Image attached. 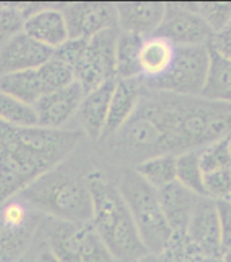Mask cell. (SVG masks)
Listing matches in <instances>:
<instances>
[{"label": "cell", "instance_id": "19", "mask_svg": "<svg viewBox=\"0 0 231 262\" xmlns=\"http://www.w3.org/2000/svg\"><path fill=\"white\" fill-rule=\"evenodd\" d=\"M176 49V45L159 35L145 38L140 51L141 80L150 82L163 76L172 67Z\"/></svg>", "mask_w": 231, "mask_h": 262}, {"label": "cell", "instance_id": "30", "mask_svg": "<svg viewBox=\"0 0 231 262\" xmlns=\"http://www.w3.org/2000/svg\"><path fill=\"white\" fill-rule=\"evenodd\" d=\"M26 14L20 10V6L0 4V45L3 47L16 34L24 30Z\"/></svg>", "mask_w": 231, "mask_h": 262}, {"label": "cell", "instance_id": "29", "mask_svg": "<svg viewBox=\"0 0 231 262\" xmlns=\"http://www.w3.org/2000/svg\"><path fill=\"white\" fill-rule=\"evenodd\" d=\"M188 6L203 18L214 34L231 24V3H188Z\"/></svg>", "mask_w": 231, "mask_h": 262}, {"label": "cell", "instance_id": "35", "mask_svg": "<svg viewBox=\"0 0 231 262\" xmlns=\"http://www.w3.org/2000/svg\"><path fill=\"white\" fill-rule=\"evenodd\" d=\"M132 262H163L162 257L159 254H154V253H147L145 255L140 257V258L135 259Z\"/></svg>", "mask_w": 231, "mask_h": 262}, {"label": "cell", "instance_id": "28", "mask_svg": "<svg viewBox=\"0 0 231 262\" xmlns=\"http://www.w3.org/2000/svg\"><path fill=\"white\" fill-rule=\"evenodd\" d=\"M38 72L44 87L47 90V94L52 91L61 90L64 87H68L70 84L76 82L72 68L60 59H57L55 55L44 66L39 67Z\"/></svg>", "mask_w": 231, "mask_h": 262}, {"label": "cell", "instance_id": "6", "mask_svg": "<svg viewBox=\"0 0 231 262\" xmlns=\"http://www.w3.org/2000/svg\"><path fill=\"white\" fill-rule=\"evenodd\" d=\"M117 186L147 250L154 254H162L174 232L165 217L158 190L137 174L135 168L120 172Z\"/></svg>", "mask_w": 231, "mask_h": 262}, {"label": "cell", "instance_id": "17", "mask_svg": "<svg viewBox=\"0 0 231 262\" xmlns=\"http://www.w3.org/2000/svg\"><path fill=\"white\" fill-rule=\"evenodd\" d=\"M24 32L53 51L70 39L66 16L61 10L45 7L25 20Z\"/></svg>", "mask_w": 231, "mask_h": 262}, {"label": "cell", "instance_id": "3", "mask_svg": "<svg viewBox=\"0 0 231 262\" xmlns=\"http://www.w3.org/2000/svg\"><path fill=\"white\" fill-rule=\"evenodd\" d=\"M87 184L93 200L91 224L114 258L132 262L150 253L117 184L99 171L90 172Z\"/></svg>", "mask_w": 231, "mask_h": 262}, {"label": "cell", "instance_id": "27", "mask_svg": "<svg viewBox=\"0 0 231 262\" xmlns=\"http://www.w3.org/2000/svg\"><path fill=\"white\" fill-rule=\"evenodd\" d=\"M197 154L203 176L231 168V136L197 149Z\"/></svg>", "mask_w": 231, "mask_h": 262}, {"label": "cell", "instance_id": "24", "mask_svg": "<svg viewBox=\"0 0 231 262\" xmlns=\"http://www.w3.org/2000/svg\"><path fill=\"white\" fill-rule=\"evenodd\" d=\"M177 157L159 155L136 164L137 174H140L154 189L161 190L177 181Z\"/></svg>", "mask_w": 231, "mask_h": 262}, {"label": "cell", "instance_id": "18", "mask_svg": "<svg viewBox=\"0 0 231 262\" xmlns=\"http://www.w3.org/2000/svg\"><path fill=\"white\" fill-rule=\"evenodd\" d=\"M165 217L173 232H186L193 211L201 196L185 188L178 181L158 190Z\"/></svg>", "mask_w": 231, "mask_h": 262}, {"label": "cell", "instance_id": "8", "mask_svg": "<svg viewBox=\"0 0 231 262\" xmlns=\"http://www.w3.org/2000/svg\"><path fill=\"white\" fill-rule=\"evenodd\" d=\"M49 250L61 262H118L108 250L91 222L56 220L48 232Z\"/></svg>", "mask_w": 231, "mask_h": 262}, {"label": "cell", "instance_id": "5", "mask_svg": "<svg viewBox=\"0 0 231 262\" xmlns=\"http://www.w3.org/2000/svg\"><path fill=\"white\" fill-rule=\"evenodd\" d=\"M120 29H108L89 39H68L56 49L55 56L72 68L75 80L85 94L98 89L103 83L117 79L116 51Z\"/></svg>", "mask_w": 231, "mask_h": 262}, {"label": "cell", "instance_id": "32", "mask_svg": "<svg viewBox=\"0 0 231 262\" xmlns=\"http://www.w3.org/2000/svg\"><path fill=\"white\" fill-rule=\"evenodd\" d=\"M220 223V238L223 251L231 250V201L220 200L216 201Z\"/></svg>", "mask_w": 231, "mask_h": 262}, {"label": "cell", "instance_id": "16", "mask_svg": "<svg viewBox=\"0 0 231 262\" xmlns=\"http://www.w3.org/2000/svg\"><path fill=\"white\" fill-rule=\"evenodd\" d=\"M143 90L144 84L140 78L117 79L110 101L109 117L102 137L113 136L130 121L136 113Z\"/></svg>", "mask_w": 231, "mask_h": 262}, {"label": "cell", "instance_id": "31", "mask_svg": "<svg viewBox=\"0 0 231 262\" xmlns=\"http://www.w3.org/2000/svg\"><path fill=\"white\" fill-rule=\"evenodd\" d=\"M203 177L207 197L215 201L231 199V168L205 174Z\"/></svg>", "mask_w": 231, "mask_h": 262}, {"label": "cell", "instance_id": "25", "mask_svg": "<svg viewBox=\"0 0 231 262\" xmlns=\"http://www.w3.org/2000/svg\"><path fill=\"white\" fill-rule=\"evenodd\" d=\"M0 121L15 126H37L38 117L34 106L16 99L0 90Z\"/></svg>", "mask_w": 231, "mask_h": 262}, {"label": "cell", "instance_id": "37", "mask_svg": "<svg viewBox=\"0 0 231 262\" xmlns=\"http://www.w3.org/2000/svg\"><path fill=\"white\" fill-rule=\"evenodd\" d=\"M230 201H231V199H230Z\"/></svg>", "mask_w": 231, "mask_h": 262}, {"label": "cell", "instance_id": "1", "mask_svg": "<svg viewBox=\"0 0 231 262\" xmlns=\"http://www.w3.org/2000/svg\"><path fill=\"white\" fill-rule=\"evenodd\" d=\"M137 113L154 122L163 155L197 151L231 136V105L144 87Z\"/></svg>", "mask_w": 231, "mask_h": 262}, {"label": "cell", "instance_id": "20", "mask_svg": "<svg viewBox=\"0 0 231 262\" xmlns=\"http://www.w3.org/2000/svg\"><path fill=\"white\" fill-rule=\"evenodd\" d=\"M0 90L32 106L47 94L38 68L2 75Z\"/></svg>", "mask_w": 231, "mask_h": 262}, {"label": "cell", "instance_id": "22", "mask_svg": "<svg viewBox=\"0 0 231 262\" xmlns=\"http://www.w3.org/2000/svg\"><path fill=\"white\" fill-rule=\"evenodd\" d=\"M143 41L136 34L120 32L116 51V75L117 79L140 78V51Z\"/></svg>", "mask_w": 231, "mask_h": 262}, {"label": "cell", "instance_id": "13", "mask_svg": "<svg viewBox=\"0 0 231 262\" xmlns=\"http://www.w3.org/2000/svg\"><path fill=\"white\" fill-rule=\"evenodd\" d=\"M85 90L78 82H74L61 90L48 93L34 105L38 117V126L61 129V126L74 114L85 98Z\"/></svg>", "mask_w": 231, "mask_h": 262}, {"label": "cell", "instance_id": "14", "mask_svg": "<svg viewBox=\"0 0 231 262\" xmlns=\"http://www.w3.org/2000/svg\"><path fill=\"white\" fill-rule=\"evenodd\" d=\"M167 3L162 2H125L116 3L120 32L136 34L141 38L155 35L165 18Z\"/></svg>", "mask_w": 231, "mask_h": 262}, {"label": "cell", "instance_id": "33", "mask_svg": "<svg viewBox=\"0 0 231 262\" xmlns=\"http://www.w3.org/2000/svg\"><path fill=\"white\" fill-rule=\"evenodd\" d=\"M209 48L211 51L231 61V24L222 32L212 35Z\"/></svg>", "mask_w": 231, "mask_h": 262}, {"label": "cell", "instance_id": "2", "mask_svg": "<svg viewBox=\"0 0 231 262\" xmlns=\"http://www.w3.org/2000/svg\"><path fill=\"white\" fill-rule=\"evenodd\" d=\"M80 139L78 130L15 126L0 121V207L57 167Z\"/></svg>", "mask_w": 231, "mask_h": 262}, {"label": "cell", "instance_id": "4", "mask_svg": "<svg viewBox=\"0 0 231 262\" xmlns=\"http://www.w3.org/2000/svg\"><path fill=\"white\" fill-rule=\"evenodd\" d=\"M25 203L49 213L56 220L87 223L93 216V200L87 177L55 167L20 193Z\"/></svg>", "mask_w": 231, "mask_h": 262}, {"label": "cell", "instance_id": "12", "mask_svg": "<svg viewBox=\"0 0 231 262\" xmlns=\"http://www.w3.org/2000/svg\"><path fill=\"white\" fill-rule=\"evenodd\" d=\"M55 51L35 41L25 32L0 47V76L20 71L37 70L51 60Z\"/></svg>", "mask_w": 231, "mask_h": 262}, {"label": "cell", "instance_id": "26", "mask_svg": "<svg viewBox=\"0 0 231 262\" xmlns=\"http://www.w3.org/2000/svg\"><path fill=\"white\" fill-rule=\"evenodd\" d=\"M177 181L197 196L207 197L197 151H188L177 157Z\"/></svg>", "mask_w": 231, "mask_h": 262}, {"label": "cell", "instance_id": "15", "mask_svg": "<svg viewBox=\"0 0 231 262\" xmlns=\"http://www.w3.org/2000/svg\"><path fill=\"white\" fill-rule=\"evenodd\" d=\"M116 83L117 79H112L109 82L103 83L98 89L85 95L79 106L76 113L79 124L82 126L83 132L93 140H98L103 136Z\"/></svg>", "mask_w": 231, "mask_h": 262}, {"label": "cell", "instance_id": "34", "mask_svg": "<svg viewBox=\"0 0 231 262\" xmlns=\"http://www.w3.org/2000/svg\"><path fill=\"white\" fill-rule=\"evenodd\" d=\"M35 262H61L57 257H56L51 250L41 251V254L37 257Z\"/></svg>", "mask_w": 231, "mask_h": 262}, {"label": "cell", "instance_id": "21", "mask_svg": "<svg viewBox=\"0 0 231 262\" xmlns=\"http://www.w3.org/2000/svg\"><path fill=\"white\" fill-rule=\"evenodd\" d=\"M201 97L231 105V61L214 51H211V64Z\"/></svg>", "mask_w": 231, "mask_h": 262}, {"label": "cell", "instance_id": "11", "mask_svg": "<svg viewBox=\"0 0 231 262\" xmlns=\"http://www.w3.org/2000/svg\"><path fill=\"white\" fill-rule=\"evenodd\" d=\"M186 235L211 258H223L220 223L215 200L200 197L186 228Z\"/></svg>", "mask_w": 231, "mask_h": 262}, {"label": "cell", "instance_id": "23", "mask_svg": "<svg viewBox=\"0 0 231 262\" xmlns=\"http://www.w3.org/2000/svg\"><path fill=\"white\" fill-rule=\"evenodd\" d=\"M37 226L16 227L0 215V262H15L28 249Z\"/></svg>", "mask_w": 231, "mask_h": 262}, {"label": "cell", "instance_id": "10", "mask_svg": "<svg viewBox=\"0 0 231 262\" xmlns=\"http://www.w3.org/2000/svg\"><path fill=\"white\" fill-rule=\"evenodd\" d=\"M71 39H89L108 29L118 28L117 7L106 2L71 3L61 10Z\"/></svg>", "mask_w": 231, "mask_h": 262}, {"label": "cell", "instance_id": "36", "mask_svg": "<svg viewBox=\"0 0 231 262\" xmlns=\"http://www.w3.org/2000/svg\"><path fill=\"white\" fill-rule=\"evenodd\" d=\"M223 262H231V250L224 251V254H223Z\"/></svg>", "mask_w": 231, "mask_h": 262}, {"label": "cell", "instance_id": "7", "mask_svg": "<svg viewBox=\"0 0 231 262\" xmlns=\"http://www.w3.org/2000/svg\"><path fill=\"white\" fill-rule=\"evenodd\" d=\"M211 64L209 45L177 47L172 67L163 76L143 82L144 87L170 94L201 97Z\"/></svg>", "mask_w": 231, "mask_h": 262}, {"label": "cell", "instance_id": "9", "mask_svg": "<svg viewBox=\"0 0 231 262\" xmlns=\"http://www.w3.org/2000/svg\"><path fill=\"white\" fill-rule=\"evenodd\" d=\"M155 35L176 47H200L209 45L214 33L188 3H167L165 18Z\"/></svg>", "mask_w": 231, "mask_h": 262}]
</instances>
